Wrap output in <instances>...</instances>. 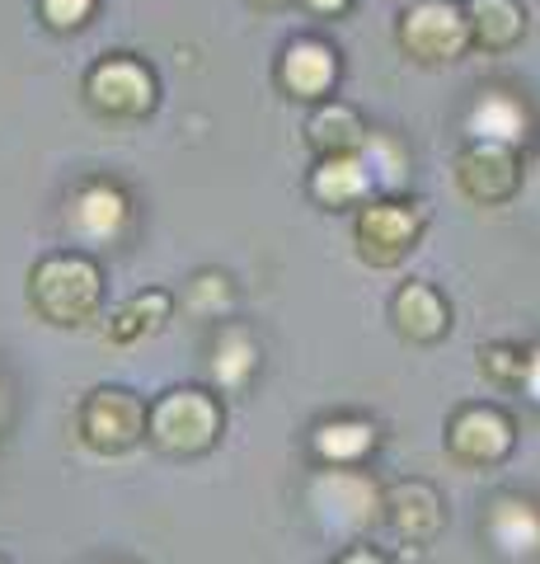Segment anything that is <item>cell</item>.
I'll list each match as a JSON object with an SVG mask.
<instances>
[{
  "label": "cell",
  "instance_id": "6da1fadb",
  "mask_svg": "<svg viewBox=\"0 0 540 564\" xmlns=\"http://www.w3.org/2000/svg\"><path fill=\"white\" fill-rule=\"evenodd\" d=\"M29 306L43 325L80 329L103 306V269L85 250L43 254L29 269Z\"/></svg>",
  "mask_w": 540,
  "mask_h": 564
},
{
  "label": "cell",
  "instance_id": "7a4b0ae2",
  "mask_svg": "<svg viewBox=\"0 0 540 564\" xmlns=\"http://www.w3.org/2000/svg\"><path fill=\"white\" fill-rule=\"evenodd\" d=\"M225 410L202 386H174L146 410V437L165 456H207L221 443Z\"/></svg>",
  "mask_w": 540,
  "mask_h": 564
},
{
  "label": "cell",
  "instance_id": "3957f363",
  "mask_svg": "<svg viewBox=\"0 0 540 564\" xmlns=\"http://www.w3.org/2000/svg\"><path fill=\"white\" fill-rule=\"evenodd\" d=\"M381 489L367 470L357 466H324L316 480L306 485V508L320 522L324 536L357 541L381 522Z\"/></svg>",
  "mask_w": 540,
  "mask_h": 564
},
{
  "label": "cell",
  "instance_id": "277c9868",
  "mask_svg": "<svg viewBox=\"0 0 540 564\" xmlns=\"http://www.w3.org/2000/svg\"><path fill=\"white\" fill-rule=\"evenodd\" d=\"M423 231H428V207L418 198H405V193L362 203L353 217L357 259L372 263V269H399L418 250Z\"/></svg>",
  "mask_w": 540,
  "mask_h": 564
},
{
  "label": "cell",
  "instance_id": "5b68a950",
  "mask_svg": "<svg viewBox=\"0 0 540 564\" xmlns=\"http://www.w3.org/2000/svg\"><path fill=\"white\" fill-rule=\"evenodd\" d=\"M395 43L405 57L418 66H447L461 62L470 47V29H465V10L456 0H414L395 24Z\"/></svg>",
  "mask_w": 540,
  "mask_h": 564
},
{
  "label": "cell",
  "instance_id": "8992f818",
  "mask_svg": "<svg viewBox=\"0 0 540 564\" xmlns=\"http://www.w3.org/2000/svg\"><path fill=\"white\" fill-rule=\"evenodd\" d=\"M76 429L99 456H123L146 437V400L128 386H95L80 404Z\"/></svg>",
  "mask_w": 540,
  "mask_h": 564
},
{
  "label": "cell",
  "instance_id": "52a82bcc",
  "mask_svg": "<svg viewBox=\"0 0 540 564\" xmlns=\"http://www.w3.org/2000/svg\"><path fill=\"white\" fill-rule=\"evenodd\" d=\"M62 221H66V236L85 250H103V245H118L132 226V203L128 193L118 188L113 180H85L66 193V207H62Z\"/></svg>",
  "mask_w": 540,
  "mask_h": 564
},
{
  "label": "cell",
  "instance_id": "ba28073f",
  "mask_svg": "<svg viewBox=\"0 0 540 564\" xmlns=\"http://www.w3.org/2000/svg\"><path fill=\"white\" fill-rule=\"evenodd\" d=\"M85 99L95 104L103 118H146L161 99V85H155V70L136 57H99L85 76Z\"/></svg>",
  "mask_w": 540,
  "mask_h": 564
},
{
  "label": "cell",
  "instance_id": "9c48e42d",
  "mask_svg": "<svg viewBox=\"0 0 540 564\" xmlns=\"http://www.w3.org/2000/svg\"><path fill=\"white\" fill-rule=\"evenodd\" d=\"M517 443V423L498 410V404H461L447 419V452L461 466H498Z\"/></svg>",
  "mask_w": 540,
  "mask_h": 564
},
{
  "label": "cell",
  "instance_id": "30bf717a",
  "mask_svg": "<svg viewBox=\"0 0 540 564\" xmlns=\"http://www.w3.org/2000/svg\"><path fill=\"white\" fill-rule=\"evenodd\" d=\"M456 188L475 207H503L521 193V155L498 141H465L456 155Z\"/></svg>",
  "mask_w": 540,
  "mask_h": 564
},
{
  "label": "cell",
  "instance_id": "8fae6325",
  "mask_svg": "<svg viewBox=\"0 0 540 564\" xmlns=\"http://www.w3.org/2000/svg\"><path fill=\"white\" fill-rule=\"evenodd\" d=\"M381 522H386L399 541L428 545V541H438V532L447 527V503L428 480H395L381 494Z\"/></svg>",
  "mask_w": 540,
  "mask_h": 564
},
{
  "label": "cell",
  "instance_id": "7c38bea8",
  "mask_svg": "<svg viewBox=\"0 0 540 564\" xmlns=\"http://www.w3.org/2000/svg\"><path fill=\"white\" fill-rule=\"evenodd\" d=\"M277 85L301 99V104H320L329 99V90L339 85V52L320 43V39H296L283 47L277 57Z\"/></svg>",
  "mask_w": 540,
  "mask_h": 564
},
{
  "label": "cell",
  "instance_id": "4fadbf2b",
  "mask_svg": "<svg viewBox=\"0 0 540 564\" xmlns=\"http://www.w3.org/2000/svg\"><path fill=\"white\" fill-rule=\"evenodd\" d=\"M484 536L508 560H540V503L521 494H498L484 508Z\"/></svg>",
  "mask_w": 540,
  "mask_h": 564
},
{
  "label": "cell",
  "instance_id": "5bb4252c",
  "mask_svg": "<svg viewBox=\"0 0 540 564\" xmlns=\"http://www.w3.org/2000/svg\"><path fill=\"white\" fill-rule=\"evenodd\" d=\"M390 321L399 329V339L409 344H442L451 334V306L432 282H405L390 302Z\"/></svg>",
  "mask_w": 540,
  "mask_h": 564
},
{
  "label": "cell",
  "instance_id": "9a60e30c",
  "mask_svg": "<svg viewBox=\"0 0 540 564\" xmlns=\"http://www.w3.org/2000/svg\"><path fill=\"white\" fill-rule=\"evenodd\" d=\"M470 141H498V147L521 151L531 141V113L513 90H480V99L465 113Z\"/></svg>",
  "mask_w": 540,
  "mask_h": 564
},
{
  "label": "cell",
  "instance_id": "2e32d148",
  "mask_svg": "<svg viewBox=\"0 0 540 564\" xmlns=\"http://www.w3.org/2000/svg\"><path fill=\"white\" fill-rule=\"evenodd\" d=\"M310 198L329 212H348V207H362L376 198L372 188V170L362 161V151L353 155H320V165L310 170Z\"/></svg>",
  "mask_w": 540,
  "mask_h": 564
},
{
  "label": "cell",
  "instance_id": "e0dca14e",
  "mask_svg": "<svg viewBox=\"0 0 540 564\" xmlns=\"http://www.w3.org/2000/svg\"><path fill=\"white\" fill-rule=\"evenodd\" d=\"M258 339L250 334V325L240 321H221L212 334V348H207V372H212L217 391H245L258 377Z\"/></svg>",
  "mask_w": 540,
  "mask_h": 564
},
{
  "label": "cell",
  "instance_id": "ac0fdd59",
  "mask_svg": "<svg viewBox=\"0 0 540 564\" xmlns=\"http://www.w3.org/2000/svg\"><path fill=\"white\" fill-rule=\"evenodd\" d=\"M169 315H174V292L142 288V292H132L128 302L109 315V325H103V339H109L113 348H132V344L151 339V334H161L169 325Z\"/></svg>",
  "mask_w": 540,
  "mask_h": 564
},
{
  "label": "cell",
  "instance_id": "d6986e66",
  "mask_svg": "<svg viewBox=\"0 0 540 564\" xmlns=\"http://www.w3.org/2000/svg\"><path fill=\"white\" fill-rule=\"evenodd\" d=\"M381 447V429L372 419H324L310 433V452L324 466H362L367 456Z\"/></svg>",
  "mask_w": 540,
  "mask_h": 564
},
{
  "label": "cell",
  "instance_id": "ffe728a7",
  "mask_svg": "<svg viewBox=\"0 0 540 564\" xmlns=\"http://www.w3.org/2000/svg\"><path fill=\"white\" fill-rule=\"evenodd\" d=\"M465 29L470 47L480 52H513L527 33V10L517 0H465Z\"/></svg>",
  "mask_w": 540,
  "mask_h": 564
},
{
  "label": "cell",
  "instance_id": "44dd1931",
  "mask_svg": "<svg viewBox=\"0 0 540 564\" xmlns=\"http://www.w3.org/2000/svg\"><path fill=\"white\" fill-rule=\"evenodd\" d=\"M367 132H372L367 118H362L353 104H343V99H320L316 109H310V118H306V141L320 155H353V151H362Z\"/></svg>",
  "mask_w": 540,
  "mask_h": 564
},
{
  "label": "cell",
  "instance_id": "7402d4cb",
  "mask_svg": "<svg viewBox=\"0 0 540 564\" xmlns=\"http://www.w3.org/2000/svg\"><path fill=\"white\" fill-rule=\"evenodd\" d=\"M362 161H367V170H372L376 198H395V193H405V184H409V151H405V141L399 137L367 132V141H362Z\"/></svg>",
  "mask_w": 540,
  "mask_h": 564
},
{
  "label": "cell",
  "instance_id": "603a6c76",
  "mask_svg": "<svg viewBox=\"0 0 540 564\" xmlns=\"http://www.w3.org/2000/svg\"><path fill=\"white\" fill-rule=\"evenodd\" d=\"M231 306H235V288H231V278L217 273V269L198 273L184 288V311L202 315V321H221V315H231Z\"/></svg>",
  "mask_w": 540,
  "mask_h": 564
},
{
  "label": "cell",
  "instance_id": "cb8c5ba5",
  "mask_svg": "<svg viewBox=\"0 0 540 564\" xmlns=\"http://www.w3.org/2000/svg\"><path fill=\"white\" fill-rule=\"evenodd\" d=\"M480 372L489 377L494 386H521V377H527V348L517 344H484L480 348Z\"/></svg>",
  "mask_w": 540,
  "mask_h": 564
},
{
  "label": "cell",
  "instance_id": "d4e9b609",
  "mask_svg": "<svg viewBox=\"0 0 540 564\" xmlns=\"http://www.w3.org/2000/svg\"><path fill=\"white\" fill-rule=\"evenodd\" d=\"M95 10H99V0H38V14L47 20V29H57V33H76L95 20Z\"/></svg>",
  "mask_w": 540,
  "mask_h": 564
},
{
  "label": "cell",
  "instance_id": "484cf974",
  "mask_svg": "<svg viewBox=\"0 0 540 564\" xmlns=\"http://www.w3.org/2000/svg\"><path fill=\"white\" fill-rule=\"evenodd\" d=\"M329 564H399L395 555H386V551H376V545H362V541H353L348 551H339Z\"/></svg>",
  "mask_w": 540,
  "mask_h": 564
},
{
  "label": "cell",
  "instance_id": "4316f807",
  "mask_svg": "<svg viewBox=\"0 0 540 564\" xmlns=\"http://www.w3.org/2000/svg\"><path fill=\"white\" fill-rule=\"evenodd\" d=\"M521 391L540 404V348H527V377H521Z\"/></svg>",
  "mask_w": 540,
  "mask_h": 564
},
{
  "label": "cell",
  "instance_id": "83f0119b",
  "mask_svg": "<svg viewBox=\"0 0 540 564\" xmlns=\"http://www.w3.org/2000/svg\"><path fill=\"white\" fill-rule=\"evenodd\" d=\"M306 6L316 10V14H324V20H334V14H343L353 0H306Z\"/></svg>",
  "mask_w": 540,
  "mask_h": 564
},
{
  "label": "cell",
  "instance_id": "f1b7e54d",
  "mask_svg": "<svg viewBox=\"0 0 540 564\" xmlns=\"http://www.w3.org/2000/svg\"><path fill=\"white\" fill-rule=\"evenodd\" d=\"M5 423H10V395H5V386H0V433H5Z\"/></svg>",
  "mask_w": 540,
  "mask_h": 564
},
{
  "label": "cell",
  "instance_id": "f546056e",
  "mask_svg": "<svg viewBox=\"0 0 540 564\" xmlns=\"http://www.w3.org/2000/svg\"><path fill=\"white\" fill-rule=\"evenodd\" d=\"M254 10H283V6H291V0H250Z\"/></svg>",
  "mask_w": 540,
  "mask_h": 564
},
{
  "label": "cell",
  "instance_id": "4dcf8cb0",
  "mask_svg": "<svg viewBox=\"0 0 540 564\" xmlns=\"http://www.w3.org/2000/svg\"><path fill=\"white\" fill-rule=\"evenodd\" d=\"M0 564H10V560H5V555H0Z\"/></svg>",
  "mask_w": 540,
  "mask_h": 564
}]
</instances>
